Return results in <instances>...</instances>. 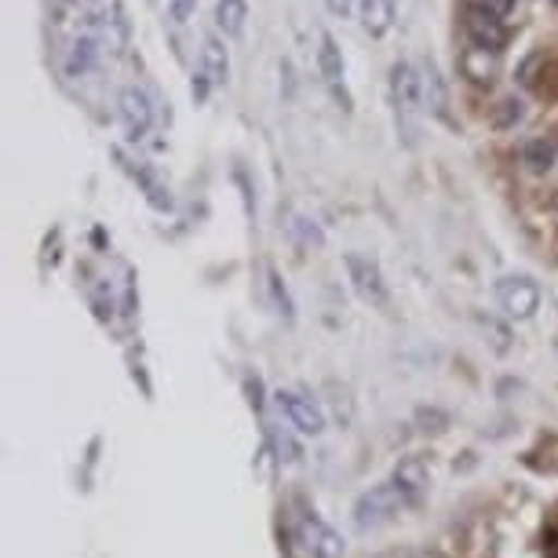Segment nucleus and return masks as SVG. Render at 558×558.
Masks as SVG:
<instances>
[{"mask_svg":"<svg viewBox=\"0 0 558 558\" xmlns=\"http://www.w3.org/2000/svg\"><path fill=\"white\" fill-rule=\"evenodd\" d=\"M391 107H395L398 135L405 140V146H416V118H420V110H424V92H420V70L413 62H395Z\"/></svg>","mask_w":558,"mask_h":558,"instance_id":"obj_1","label":"nucleus"},{"mask_svg":"<svg viewBox=\"0 0 558 558\" xmlns=\"http://www.w3.org/2000/svg\"><path fill=\"white\" fill-rule=\"evenodd\" d=\"M405 508H409V504H405L402 493H398L395 482H384V486H373L368 493L357 497V504H354V525L362 533L380 530V525L395 522Z\"/></svg>","mask_w":558,"mask_h":558,"instance_id":"obj_2","label":"nucleus"},{"mask_svg":"<svg viewBox=\"0 0 558 558\" xmlns=\"http://www.w3.org/2000/svg\"><path fill=\"white\" fill-rule=\"evenodd\" d=\"M497 300H500V311L508 314L511 322H530L533 314L541 311V289H536V281L525 278V274L500 278Z\"/></svg>","mask_w":558,"mask_h":558,"instance_id":"obj_3","label":"nucleus"},{"mask_svg":"<svg viewBox=\"0 0 558 558\" xmlns=\"http://www.w3.org/2000/svg\"><path fill=\"white\" fill-rule=\"evenodd\" d=\"M274 405H278V413L289 420V427H296L300 435L307 438H318L325 430V413L322 405L314 402V398L300 395V391H278L274 395Z\"/></svg>","mask_w":558,"mask_h":558,"instance_id":"obj_4","label":"nucleus"},{"mask_svg":"<svg viewBox=\"0 0 558 558\" xmlns=\"http://www.w3.org/2000/svg\"><path fill=\"white\" fill-rule=\"evenodd\" d=\"M463 29H468L471 48L493 51V56H500L504 45H508V23L478 4H468V12H463Z\"/></svg>","mask_w":558,"mask_h":558,"instance_id":"obj_5","label":"nucleus"},{"mask_svg":"<svg viewBox=\"0 0 558 558\" xmlns=\"http://www.w3.org/2000/svg\"><path fill=\"white\" fill-rule=\"evenodd\" d=\"M318 73L325 81V88L332 92V99L340 102L343 110H351V96H347V66H343V51L336 45L332 34H322V48H318Z\"/></svg>","mask_w":558,"mask_h":558,"instance_id":"obj_6","label":"nucleus"},{"mask_svg":"<svg viewBox=\"0 0 558 558\" xmlns=\"http://www.w3.org/2000/svg\"><path fill=\"white\" fill-rule=\"evenodd\" d=\"M391 482L398 486V493L405 497L409 508H413V504L424 500V493L430 489V468H427V460L424 457H402V460H398Z\"/></svg>","mask_w":558,"mask_h":558,"instance_id":"obj_7","label":"nucleus"},{"mask_svg":"<svg viewBox=\"0 0 558 558\" xmlns=\"http://www.w3.org/2000/svg\"><path fill=\"white\" fill-rule=\"evenodd\" d=\"M347 274H351V286L365 303H387V286H384V274L376 267L373 259L365 256H347Z\"/></svg>","mask_w":558,"mask_h":558,"instance_id":"obj_8","label":"nucleus"},{"mask_svg":"<svg viewBox=\"0 0 558 558\" xmlns=\"http://www.w3.org/2000/svg\"><path fill=\"white\" fill-rule=\"evenodd\" d=\"M118 102H121V121H124L129 140H143V135L150 132V124H154V107H150V99H146V92L124 88Z\"/></svg>","mask_w":558,"mask_h":558,"instance_id":"obj_9","label":"nucleus"},{"mask_svg":"<svg viewBox=\"0 0 558 558\" xmlns=\"http://www.w3.org/2000/svg\"><path fill=\"white\" fill-rule=\"evenodd\" d=\"M303 544H307L311 558H343L347 555V544L343 536L325 525L322 519H303Z\"/></svg>","mask_w":558,"mask_h":558,"instance_id":"obj_10","label":"nucleus"},{"mask_svg":"<svg viewBox=\"0 0 558 558\" xmlns=\"http://www.w3.org/2000/svg\"><path fill=\"white\" fill-rule=\"evenodd\" d=\"M357 19H362V29L368 37L380 40L395 26V0H362L357 4Z\"/></svg>","mask_w":558,"mask_h":558,"instance_id":"obj_11","label":"nucleus"},{"mask_svg":"<svg viewBox=\"0 0 558 558\" xmlns=\"http://www.w3.org/2000/svg\"><path fill=\"white\" fill-rule=\"evenodd\" d=\"M420 92H424V110H430L435 118H446L449 92H446V81H441L435 62H424V66H420Z\"/></svg>","mask_w":558,"mask_h":558,"instance_id":"obj_12","label":"nucleus"},{"mask_svg":"<svg viewBox=\"0 0 558 558\" xmlns=\"http://www.w3.org/2000/svg\"><path fill=\"white\" fill-rule=\"evenodd\" d=\"M460 73L468 77L471 84H482V88H489L493 81H497V59H493V51H482V48H468L460 56Z\"/></svg>","mask_w":558,"mask_h":558,"instance_id":"obj_13","label":"nucleus"},{"mask_svg":"<svg viewBox=\"0 0 558 558\" xmlns=\"http://www.w3.org/2000/svg\"><path fill=\"white\" fill-rule=\"evenodd\" d=\"M555 157H558V146L551 140H544V135H536L522 146V165L530 168L533 175H547L555 168Z\"/></svg>","mask_w":558,"mask_h":558,"instance_id":"obj_14","label":"nucleus"},{"mask_svg":"<svg viewBox=\"0 0 558 558\" xmlns=\"http://www.w3.org/2000/svg\"><path fill=\"white\" fill-rule=\"evenodd\" d=\"M216 23L227 37H241L248 23V4L245 0H219L216 4Z\"/></svg>","mask_w":558,"mask_h":558,"instance_id":"obj_15","label":"nucleus"},{"mask_svg":"<svg viewBox=\"0 0 558 558\" xmlns=\"http://www.w3.org/2000/svg\"><path fill=\"white\" fill-rule=\"evenodd\" d=\"M202 56H205V73L213 77V84H227V77H230V59H227L223 40L208 34V37H205V51H202Z\"/></svg>","mask_w":558,"mask_h":558,"instance_id":"obj_16","label":"nucleus"},{"mask_svg":"<svg viewBox=\"0 0 558 558\" xmlns=\"http://www.w3.org/2000/svg\"><path fill=\"white\" fill-rule=\"evenodd\" d=\"M547 66H551L547 51H533V56L519 66V84H522V88H530V92H544L541 77H547V73H541V70H547Z\"/></svg>","mask_w":558,"mask_h":558,"instance_id":"obj_17","label":"nucleus"},{"mask_svg":"<svg viewBox=\"0 0 558 558\" xmlns=\"http://www.w3.org/2000/svg\"><path fill=\"white\" fill-rule=\"evenodd\" d=\"M92 62H96V37H81L73 40V51H70V73H84L92 70Z\"/></svg>","mask_w":558,"mask_h":558,"instance_id":"obj_18","label":"nucleus"},{"mask_svg":"<svg viewBox=\"0 0 558 558\" xmlns=\"http://www.w3.org/2000/svg\"><path fill=\"white\" fill-rule=\"evenodd\" d=\"M525 118V110H522V99H500L497 102V113H493V124L497 129H514Z\"/></svg>","mask_w":558,"mask_h":558,"instance_id":"obj_19","label":"nucleus"},{"mask_svg":"<svg viewBox=\"0 0 558 558\" xmlns=\"http://www.w3.org/2000/svg\"><path fill=\"white\" fill-rule=\"evenodd\" d=\"M194 8H197V0H168V19H172V23H191Z\"/></svg>","mask_w":558,"mask_h":558,"instance_id":"obj_20","label":"nucleus"},{"mask_svg":"<svg viewBox=\"0 0 558 558\" xmlns=\"http://www.w3.org/2000/svg\"><path fill=\"white\" fill-rule=\"evenodd\" d=\"M270 292H274V300H278V307L286 318H292V303H289V292L281 289V278H278V270H270Z\"/></svg>","mask_w":558,"mask_h":558,"instance_id":"obj_21","label":"nucleus"},{"mask_svg":"<svg viewBox=\"0 0 558 558\" xmlns=\"http://www.w3.org/2000/svg\"><path fill=\"white\" fill-rule=\"evenodd\" d=\"M471 4L486 8V12H493L497 19H508L514 12V0H471Z\"/></svg>","mask_w":558,"mask_h":558,"instance_id":"obj_22","label":"nucleus"},{"mask_svg":"<svg viewBox=\"0 0 558 558\" xmlns=\"http://www.w3.org/2000/svg\"><path fill=\"white\" fill-rule=\"evenodd\" d=\"M208 88H213V77L202 70V73H194V84H191V96L194 102H205L208 99Z\"/></svg>","mask_w":558,"mask_h":558,"instance_id":"obj_23","label":"nucleus"},{"mask_svg":"<svg viewBox=\"0 0 558 558\" xmlns=\"http://www.w3.org/2000/svg\"><path fill=\"white\" fill-rule=\"evenodd\" d=\"M325 8H329L332 15L347 19V15H351V8H354V0H325Z\"/></svg>","mask_w":558,"mask_h":558,"instance_id":"obj_24","label":"nucleus"},{"mask_svg":"<svg viewBox=\"0 0 558 558\" xmlns=\"http://www.w3.org/2000/svg\"><path fill=\"white\" fill-rule=\"evenodd\" d=\"M555 4H558V0H555Z\"/></svg>","mask_w":558,"mask_h":558,"instance_id":"obj_25","label":"nucleus"}]
</instances>
